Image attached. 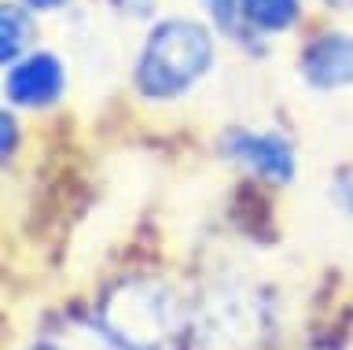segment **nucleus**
I'll return each instance as SVG.
<instances>
[{"label":"nucleus","mask_w":353,"mask_h":350,"mask_svg":"<svg viewBox=\"0 0 353 350\" xmlns=\"http://www.w3.org/2000/svg\"><path fill=\"white\" fill-rule=\"evenodd\" d=\"M272 332V313L258 288L239 280L214 284L195 306L192 347L195 350H261Z\"/></svg>","instance_id":"obj_1"},{"label":"nucleus","mask_w":353,"mask_h":350,"mask_svg":"<svg viewBox=\"0 0 353 350\" xmlns=\"http://www.w3.org/2000/svg\"><path fill=\"white\" fill-rule=\"evenodd\" d=\"M210 59H214V45L203 26L184 23V19L162 23L151 30L148 45L140 52L137 89L151 100H170L203 78Z\"/></svg>","instance_id":"obj_2"},{"label":"nucleus","mask_w":353,"mask_h":350,"mask_svg":"<svg viewBox=\"0 0 353 350\" xmlns=\"http://www.w3.org/2000/svg\"><path fill=\"white\" fill-rule=\"evenodd\" d=\"M181 324L173 288L159 280H129L103 302V328L125 350H165Z\"/></svg>","instance_id":"obj_3"},{"label":"nucleus","mask_w":353,"mask_h":350,"mask_svg":"<svg viewBox=\"0 0 353 350\" xmlns=\"http://www.w3.org/2000/svg\"><path fill=\"white\" fill-rule=\"evenodd\" d=\"M305 81L316 89H342L353 85V37L346 34H327L305 48L302 59Z\"/></svg>","instance_id":"obj_4"},{"label":"nucleus","mask_w":353,"mask_h":350,"mask_svg":"<svg viewBox=\"0 0 353 350\" xmlns=\"http://www.w3.org/2000/svg\"><path fill=\"white\" fill-rule=\"evenodd\" d=\"M63 93V67L55 56H30L8 74V96L22 107H44Z\"/></svg>","instance_id":"obj_5"},{"label":"nucleus","mask_w":353,"mask_h":350,"mask_svg":"<svg viewBox=\"0 0 353 350\" xmlns=\"http://www.w3.org/2000/svg\"><path fill=\"white\" fill-rule=\"evenodd\" d=\"M228 151L236 159H243L250 170H258L269 181H291L294 173V155L280 137L269 133H232L228 137Z\"/></svg>","instance_id":"obj_6"},{"label":"nucleus","mask_w":353,"mask_h":350,"mask_svg":"<svg viewBox=\"0 0 353 350\" xmlns=\"http://www.w3.org/2000/svg\"><path fill=\"white\" fill-rule=\"evenodd\" d=\"M37 350H125L103 324L88 321H59L41 336Z\"/></svg>","instance_id":"obj_7"},{"label":"nucleus","mask_w":353,"mask_h":350,"mask_svg":"<svg viewBox=\"0 0 353 350\" xmlns=\"http://www.w3.org/2000/svg\"><path fill=\"white\" fill-rule=\"evenodd\" d=\"M243 15L265 34L287 30L298 19V0H239Z\"/></svg>","instance_id":"obj_8"},{"label":"nucleus","mask_w":353,"mask_h":350,"mask_svg":"<svg viewBox=\"0 0 353 350\" xmlns=\"http://www.w3.org/2000/svg\"><path fill=\"white\" fill-rule=\"evenodd\" d=\"M0 23H4V59L11 63L22 48L30 45L33 26H30V15L22 12V8H15V4H4V12H0Z\"/></svg>","instance_id":"obj_9"},{"label":"nucleus","mask_w":353,"mask_h":350,"mask_svg":"<svg viewBox=\"0 0 353 350\" xmlns=\"http://www.w3.org/2000/svg\"><path fill=\"white\" fill-rule=\"evenodd\" d=\"M206 8H210V15H214L221 26H232V23H236L239 0H206Z\"/></svg>","instance_id":"obj_10"},{"label":"nucleus","mask_w":353,"mask_h":350,"mask_svg":"<svg viewBox=\"0 0 353 350\" xmlns=\"http://www.w3.org/2000/svg\"><path fill=\"white\" fill-rule=\"evenodd\" d=\"M110 4H114L118 12H125V15H148L154 8V0H110Z\"/></svg>","instance_id":"obj_11"},{"label":"nucleus","mask_w":353,"mask_h":350,"mask_svg":"<svg viewBox=\"0 0 353 350\" xmlns=\"http://www.w3.org/2000/svg\"><path fill=\"white\" fill-rule=\"evenodd\" d=\"M15 148V126H11V115H4V155Z\"/></svg>","instance_id":"obj_12"},{"label":"nucleus","mask_w":353,"mask_h":350,"mask_svg":"<svg viewBox=\"0 0 353 350\" xmlns=\"http://www.w3.org/2000/svg\"><path fill=\"white\" fill-rule=\"evenodd\" d=\"M30 4H33V8H63L66 0H30Z\"/></svg>","instance_id":"obj_13"},{"label":"nucleus","mask_w":353,"mask_h":350,"mask_svg":"<svg viewBox=\"0 0 353 350\" xmlns=\"http://www.w3.org/2000/svg\"><path fill=\"white\" fill-rule=\"evenodd\" d=\"M331 4H350V0H331Z\"/></svg>","instance_id":"obj_14"}]
</instances>
